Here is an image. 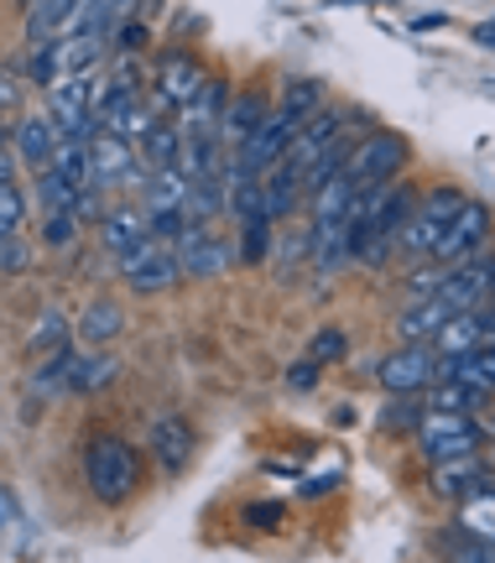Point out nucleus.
Here are the masks:
<instances>
[{"mask_svg":"<svg viewBox=\"0 0 495 563\" xmlns=\"http://www.w3.org/2000/svg\"><path fill=\"white\" fill-rule=\"evenodd\" d=\"M58 47H63V74H84L99 58V32H79L74 42H58Z\"/></svg>","mask_w":495,"mask_h":563,"instance_id":"33","label":"nucleus"},{"mask_svg":"<svg viewBox=\"0 0 495 563\" xmlns=\"http://www.w3.org/2000/svg\"><path fill=\"white\" fill-rule=\"evenodd\" d=\"M152 235V214L146 209H131V203H120V209H110L105 220H99V245L110 251V256H125L131 245H141Z\"/></svg>","mask_w":495,"mask_h":563,"instance_id":"15","label":"nucleus"},{"mask_svg":"<svg viewBox=\"0 0 495 563\" xmlns=\"http://www.w3.org/2000/svg\"><path fill=\"white\" fill-rule=\"evenodd\" d=\"M318 371H323V365L308 355L302 365H293V371H287V386H293V391H314V386H318Z\"/></svg>","mask_w":495,"mask_h":563,"instance_id":"42","label":"nucleus"},{"mask_svg":"<svg viewBox=\"0 0 495 563\" xmlns=\"http://www.w3.org/2000/svg\"><path fill=\"white\" fill-rule=\"evenodd\" d=\"M272 224H277V220H251V224H240V230H245V235H240V262H245V266L266 262V245H272Z\"/></svg>","mask_w":495,"mask_h":563,"instance_id":"34","label":"nucleus"},{"mask_svg":"<svg viewBox=\"0 0 495 563\" xmlns=\"http://www.w3.org/2000/svg\"><path fill=\"white\" fill-rule=\"evenodd\" d=\"M224 110H230V89H224V84H204L194 100L178 110V131L183 136H219Z\"/></svg>","mask_w":495,"mask_h":563,"instance_id":"12","label":"nucleus"},{"mask_svg":"<svg viewBox=\"0 0 495 563\" xmlns=\"http://www.w3.org/2000/svg\"><path fill=\"white\" fill-rule=\"evenodd\" d=\"M449 319H454V308L433 292V298H422V302H407V313L396 319V334H402V340H433Z\"/></svg>","mask_w":495,"mask_h":563,"instance_id":"20","label":"nucleus"},{"mask_svg":"<svg viewBox=\"0 0 495 563\" xmlns=\"http://www.w3.org/2000/svg\"><path fill=\"white\" fill-rule=\"evenodd\" d=\"M402 167H407V141L396 136V131H376V136H365L355 146L350 178H355L360 188H381V183H396Z\"/></svg>","mask_w":495,"mask_h":563,"instance_id":"5","label":"nucleus"},{"mask_svg":"<svg viewBox=\"0 0 495 563\" xmlns=\"http://www.w3.org/2000/svg\"><path fill=\"white\" fill-rule=\"evenodd\" d=\"M136 5L141 0H89V5H84V16H79V32H99V37H105V32L120 26Z\"/></svg>","mask_w":495,"mask_h":563,"instance_id":"27","label":"nucleus"},{"mask_svg":"<svg viewBox=\"0 0 495 563\" xmlns=\"http://www.w3.org/2000/svg\"><path fill=\"white\" fill-rule=\"evenodd\" d=\"M58 74H63V47H58V42H42L37 53L26 58V79L37 84V89H53V84H58Z\"/></svg>","mask_w":495,"mask_h":563,"instance_id":"31","label":"nucleus"},{"mask_svg":"<svg viewBox=\"0 0 495 563\" xmlns=\"http://www.w3.org/2000/svg\"><path fill=\"white\" fill-rule=\"evenodd\" d=\"M475 42H480V47H495V26H491V21H485V26H475Z\"/></svg>","mask_w":495,"mask_h":563,"instance_id":"50","label":"nucleus"},{"mask_svg":"<svg viewBox=\"0 0 495 563\" xmlns=\"http://www.w3.org/2000/svg\"><path fill=\"white\" fill-rule=\"evenodd\" d=\"M84 355L74 350V340H63L58 350H47V361L32 371V382H26V391L32 397H58V391H74V376H79Z\"/></svg>","mask_w":495,"mask_h":563,"instance_id":"16","label":"nucleus"},{"mask_svg":"<svg viewBox=\"0 0 495 563\" xmlns=\"http://www.w3.org/2000/svg\"><path fill=\"white\" fill-rule=\"evenodd\" d=\"M183 157V131H173L167 121L152 125V136L141 141V162L146 167H173V162Z\"/></svg>","mask_w":495,"mask_h":563,"instance_id":"26","label":"nucleus"},{"mask_svg":"<svg viewBox=\"0 0 495 563\" xmlns=\"http://www.w3.org/2000/svg\"><path fill=\"white\" fill-rule=\"evenodd\" d=\"M459 506H464V511H459V527H464V532L495 538V485L480 490V496H470V501H459Z\"/></svg>","mask_w":495,"mask_h":563,"instance_id":"30","label":"nucleus"},{"mask_svg":"<svg viewBox=\"0 0 495 563\" xmlns=\"http://www.w3.org/2000/svg\"><path fill=\"white\" fill-rule=\"evenodd\" d=\"M47 104H53V125H58L63 136H74V131L89 121L95 95H89V84H84L79 74H63V79L47 89Z\"/></svg>","mask_w":495,"mask_h":563,"instance_id":"13","label":"nucleus"},{"mask_svg":"<svg viewBox=\"0 0 495 563\" xmlns=\"http://www.w3.org/2000/svg\"><path fill=\"white\" fill-rule=\"evenodd\" d=\"M272 115V104H266V95L261 89H245L240 100H230V110H224V121H219V141L230 146V152H240L245 141L261 131V121Z\"/></svg>","mask_w":495,"mask_h":563,"instance_id":"14","label":"nucleus"},{"mask_svg":"<svg viewBox=\"0 0 495 563\" xmlns=\"http://www.w3.org/2000/svg\"><path fill=\"white\" fill-rule=\"evenodd\" d=\"M11 141H16L21 162H26L32 173H42V167H53V152H58L63 131L53 125V115H47V121H42V115H26V121L11 125Z\"/></svg>","mask_w":495,"mask_h":563,"instance_id":"17","label":"nucleus"},{"mask_svg":"<svg viewBox=\"0 0 495 563\" xmlns=\"http://www.w3.org/2000/svg\"><path fill=\"white\" fill-rule=\"evenodd\" d=\"M146 443H152V454H157V464L167 475H183L188 460H194V449H198V433L188 418H152Z\"/></svg>","mask_w":495,"mask_h":563,"instance_id":"9","label":"nucleus"},{"mask_svg":"<svg viewBox=\"0 0 495 563\" xmlns=\"http://www.w3.org/2000/svg\"><path fill=\"white\" fill-rule=\"evenodd\" d=\"M376 376L392 397H417V391H428V386L438 382V355L422 350L417 340H407L402 350H392V355L376 365Z\"/></svg>","mask_w":495,"mask_h":563,"instance_id":"4","label":"nucleus"},{"mask_svg":"<svg viewBox=\"0 0 495 563\" xmlns=\"http://www.w3.org/2000/svg\"><path fill=\"white\" fill-rule=\"evenodd\" d=\"M120 323H125V313L116 308V298H95L89 308H84L79 334L89 344H105V340H116V334H120Z\"/></svg>","mask_w":495,"mask_h":563,"instance_id":"24","label":"nucleus"},{"mask_svg":"<svg viewBox=\"0 0 495 563\" xmlns=\"http://www.w3.org/2000/svg\"><path fill=\"white\" fill-rule=\"evenodd\" d=\"M79 209H42V245L47 251H74L79 245Z\"/></svg>","mask_w":495,"mask_h":563,"instance_id":"25","label":"nucleus"},{"mask_svg":"<svg viewBox=\"0 0 495 563\" xmlns=\"http://www.w3.org/2000/svg\"><path fill=\"white\" fill-rule=\"evenodd\" d=\"M433 344H438V355H464V350L485 344V340H480V308H464V313H454V319H449L433 334Z\"/></svg>","mask_w":495,"mask_h":563,"instance_id":"22","label":"nucleus"},{"mask_svg":"<svg viewBox=\"0 0 495 563\" xmlns=\"http://www.w3.org/2000/svg\"><path fill=\"white\" fill-rule=\"evenodd\" d=\"M74 5H79V0H32V11H26V32H32L37 42L58 37L63 26L74 21Z\"/></svg>","mask_w":495,"mask_h":563,"instance_id":"23","label":"nucleus"},{"mask_svg":"<svg viewBox=\"0 0 495 563\" xmlns=\"http://www.w3.org/2000/svg\"><path fill=\"white\" fill-rule=\"evenodd\" d=\"M485 235H491V209H485L480 199H464V209H459L454 220H449V230H443V241H438L433 262L459 266L464 256H475L480 245H485Z\"/></svg>","mask_w":495,"mask_h":563,"instance_id":"8","label":"nucleus"},{"mask_svg":"<svg viewBox=\"0 0 495 563\" xmlns=\"http://www.w3.org/2000/svg\"><path fill=\"white\" fill-rule=\"evenodd\" d=\"M204 68H198V58L194 53H167V58L157 63V95H152V110H157L162 121H167V115H178L183 104L194 100L198 89H204Z\"/></svg>","mask_w":495,"mask_h":563,"instance_id":"6","label":"nucleus"},{"mask_svg":"<svg viewBox=\"0 0 495 563\" xmlns=\"http://www.w3.org/2000/svg\"><path fill=\"white\" fill-rule=\"evenodd\" d=\"M79 194H84V188H74V183L63 178L58 167H42V173H37V199H42V209H79Z\"/></svg>","mask_w":495,"mask_h":563,"instance_id":"29","label":"nucleus"},{"mask_svg":"<svg viewBox=\"0 0 495 563\" xmlns=\"http://www.w3.org/2000/svg\"><path fill=\"white\" fill-rule=\"evenodd\" d=\"M417 443H422L428 464L464 460V454H480V422L475 412H428L417 422Z\"/></svg>","mask_w":495,"mask_h":563,"instance_id":"2","label":"nucleus"},{"mask_svg":"<svg viewBox=\"0 0 495 563\" xmlns=\"http://www.w3.org/2000/svg\"><path fill=\"white\" fill-rule=\"evenodd\" d=\"M339 136H344V115H339V110H318L314 121H302V131H297V141H293V152H287L282 162H287L293 173H308V167H314V162L323 157Z\"/></svg>","mask_w":495,"mask_h":563,"instance_id":"10","label":"nucleus"},{"mask_svg":"<svg viewBox=\"0 0 495 563\" xmlns=\"http://www.w3.org/2000/svg\"><path fill=\"white\" fill-rule=\"evenodd\" d=\"M110 84H116V89H131V95H141V68H136L131 58H125V63L116 68V74H110Z\"/></svg>","mask_w":495,"mask_h":563,"instance_id":"44","label":"nucleus"},{"mask_svg":"<svg viewBox=\"0 0 495 563\" xmlns=\"http://www.w3.org/2000/svg\"><path fill=\"white\" fill-rule=\"evenodd\" d=\"M0 522H6V527L21 522V501H16V490H11V485L0 490Z\"/></svg>","mask_w":495,"mask_h":563,"instance_id":"45","label":"nucleus"},{"mask_svg":"<svg viewBox=\"0 0 495 563\" xmlns=\"http://www.w3.org/2000/svg\"><path fill=\"white\" fill-rule=\"evenodd\" d=\"M344 334H339V329H318L314 340H308V355H314L318 365H334V361H344Z\"/></svg>","mask_w":495,"mask_h":563,"instance_id":"38","label":"nucleus"},{"mask_svg":"<svg viewBox=\"0 0 495 563\" xmlns=\"http://www.w3.org/2000/svg\"><path fill=\"white\" fill-rule=\"evenodd\" d=\"M485 302H491V308H495V287H491V298H485Z\"/></svg>","mask_w":495,"mask_h":563,"instance_id":"51","label":"nucleus"},{"mask_svg":"<svg viewBox=\"0 0 495 563\" xmlns=\"http://www.w3.org/2000/svg\"><path fill=\"white\" fill-rule=\"evenodd\" d=\"M0 266H6V277H21V272L32 266V241L6 235V245H0Z\"/></svg>","mask_w":495,"mask_h":563,"instance_id":"40","label":"nucleus"},{"mask_svg":"<svg viewBox=\"0 0 495 563\" xmlns=\"http://www.w3.org/2000/svg\"><path fill=\"white\" fill-rule=\"evenodd\" d=\"M146 42V26H120V47H141Z\"/></svg>","mask_w":495,"mask_h":563,"instance_id":"49","label":"nucleus"},{"mask_svg":"<svg viewBox=\"0 0 495 563\" xmlns=\"http://www.w3.org/2000/svg\"><path fill=\"white\" fill-rule=\"evenodd\" d=\"M188 188H194V178L183 173L178 162L173 167H152V178L141 183V203H146V214L152 209H188Z\"/></svg>","mask_w":495,"mask_h":563,"instance_id":"19","label":"nucleus"},{"mask_svg":"<svg viewBox=\"0 0 495 563\" xmlns=\"http://www.w3.org/2000/svg\"><path fill=\"white\" fill-rule=\"evenodd\" d=\"M459 209H464V194H459V188H449V183L428 188V199L417 203V214L407 220V230H402V245L417 251V256H433L438 241H443V230H449V220H454Z\"/></svg>","mask_w":495,"mask_h":563,"instance_id":"3","label":"nucleus"},{"mask_svg":"<svg viewBox=\"0 0 495 563\" xmlns=\"http://www.w3.org/2000/svg\"><path fill=\"white\" fill-rule=\"evenodd\" d=\"M449 21V11H422V16H413V32H438Z\"/></svg>","mask_w":495,"mask_h":563,"instance_id":"46","label":"nucleus"},{"mask_svg":"<svg viewBox=\"0 0 495 563\" xmlns=\"http://www.w3.org/2000/svg\"><path fill=\"white\" fill-rule=\"evenodd\" d=\"M480 340L495 344V308L491 302H480Z\"/></svg>","mask_w":495,"mask_h":563,"instance_id":"47","label":"nucleus"},{"mask_svg":"<svg viewBox=\"0 0 495 563\" xmlns=\"http://www.w3.org/2000/svg\"><path fill=\"white\" fill-rule=\"evenodd\" d=\"M449 559H459V563H495V538H480V532H470V538L449 543Z\"/></svg>","mask_w":495,"mask_h":563,"instance_id":"37","label":"nucleus"},{"mask_svg":"<svg viewBox=\"0 0 495 563\" xmlns=\"http://www.w3.org/2000/svg\"><path fill=\"white\" fill-rule=\"evenodd\" d=\"M282 110L297 115V121H314L318 110H323V84L318 79H293L282 89Z\"/></svg>","mask_w":495,"mask_h":563,"instance_id":"28","label":"nucleus"},{"mask_svg":"<svg viewBox=\"0 0 495 563\" xmlns=\"http://www.w3.org/2000/svg\"><path fill=\"white\" fill-rule=\"evenodd\" d=\"M428 485H433V496H443V501H470V496H480V490H491V470H485L475 454H464V460L433 464Z\"/></svg>","mask_w":495,"mask_h":563,"instance_id":"11","label":"nucleus"},{"mask_svg":"<svg viewBox=\"0 0 495 563\" xmlns=\"http://www.w3.org/2000/svg\"><path fill=\"white\" fill-rule=\"evenodd\" d=\"M105 214H110V209H105V203H99V188H95V183H89V188H84V194H79V220H105Z\"/></svg>","mask_w":495,"mask_h":563,"instance_id":"43","label":"nucleus"},{"mask_svg":"<svg viewBox=\"0 0 495 563\" xmlns=\"http://www.w3.org/2000/svg\"><path fill=\"white\" fill-rule=\"evenodd\" d=\"M297 131H302V121H297V115H287V110L277 104V110H272V115L261 121L256 136H251V141H245V146L235 152L240 167H245V173H266V167H277V162L293 152Z\"/></svg>","mask_w":495,"mask_h":563,"instance_id":"7","label":"nucleus"},{"mask_svg":"<svg viewBox=\"0 0 495 563\" xmlns=\"http://www.w3.org/2000/svg\"><path fill=\"white\" fill-rule=\"evenodd\" d=\"M110 382H120V361H116V355H99V361H84L79 365L74 391H105Z\"/></svg>","mask_w":495,"mask_h":563,"instance_id":"32","label":"nucleus"},{"mask_svg":"<svg viewBox=\"0 0 495 563\" xmlns=\"http://www.w3.org/2000/svg\"><path fill=\"white\" fill-rule=\"evenodd\" d=\"M282 511H287L282 501H256L251 511H245V522L256 527V532H277V527H282Z\"/></svg>","mask_w":495,"mask_h":563,"instance_id":"41","label":"nucleus"},{"mask_svg":"<svg viewBox=\"0 0 495 563\" xmlns=\"http://www.w3.org/2000/svg\"><path fill=\"white\" fill-rule=\"evenodd\" d=\"M417 422H422V412H417L407 397H392V407L381 412V428H386V433H407V428L417 433Z\"/></svg>","mask_w":495,"mask_h":563,"instance_id":"39","label":"nucleus"},{"mask_svg":"<svg viewBox=\"0 0 495 563\" xmlns=\"http://www.w3.org/2000/svg\"><path fill=\"white\" fill-rule=\"evenodd\" d=\"M26 220V199H21L16 183H0V235H21Z\"/></svg>","mask_w":495,"mask_h":563,"instance_id":"36","label":"nucleus"},{"mask_svg":"<svg viewBox=\"0 0 495 563\" xmlns=\"http://www.w3.org/2000/svg\"><path fill=\"white\" fill-rule=\"evenodd\" d=\"M491 402V391H480L470 382H433L428 386V412H480Z\"/></svg>","mask_w":495,"mask_h":563,"instance_id":"21","label":"nucleus"},{"mask_svg":"<svg viewBox=\"0 0 495 563\" xmlns=\"http://www.w3.org/2000/svg\"><path fill=\"white\" fill-rule=\"evenodd\" d=\"M16 100H21V95H16V68H6V84H0V104L11 110Z\"/></svg>","mask_w":495,"mask_h":563,"instance_id":"48","label":"nucleus"},{"mask_svg":"<svg viewBox=\"0 0 495 563\" xmlns=\"http://www.w3.org/2000/svg\"><path fill=\"white\" fill-rule=\"evenodd\" d=\"M438 382H470L480 391H495V344H475L464 355H438Z\"/></svg>","mask_w":495,"mask_h":563,"instance_id":"18","label":"nucleus"},{"mask_svg":"<svg viewBox=\"0 0 495 563\" xmlns=\"http://www.w3.org/2000/svg\"><path fill=\"white\" fill-rule=\"evenodd\" d=\"M84 485L99 506H125L141 485V460L136 449L116 433H95L84 449Z\"/></svg>","mask_w":495,"mask_h":563,"instance_id":"1","label":"nucleus"},{"mask_svg":"<svg viewBox=\"0 0 495 563\" xmlns=\"http://www.w3.org/2000/svg\"><path fill=\"white\" fill-rule=\"evenodd\" d=\"M63 340H68V323H63L58 308H47V313L32 323V334H26V344H32V350H58Z\"/></svg>","mask_w":495,"mask_h":563,"instance_id":"35","label":"nucleus"}]
</instances>
